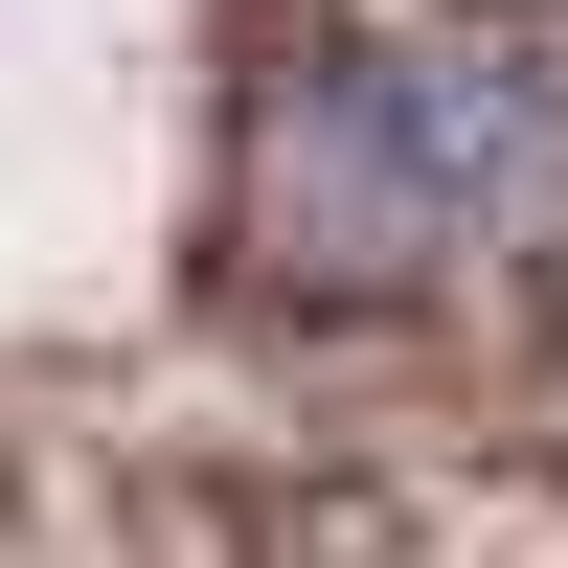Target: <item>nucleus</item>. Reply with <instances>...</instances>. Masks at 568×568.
<instances>
[{
    "instance_id": "obj_1",
    "label": "nucleus",
    "mask_w": 568,
    "mask_h": 568,
    "mask_svg": "<svg viewBox=\"0 0 568 568\" xmlns=\"http://www.w3.org/2000/svg\"><path fill=\"white\" fill-rule=\"evenodd\" d=\"M568 251V69L500 23H364L251 91L273 296H500Z\"/></svg>"
}]
</instances>
